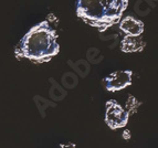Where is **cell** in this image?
<instances>
[{
	"instance_id": "52a82bcc",
	"label": "cell",
	"mask_w": 158,
	"mask_h": 148,
	"mask_svg": "<svg viewBox=\"0 0 158 148\" xmlns=\"http://www.w3.org/2000/svg\"><path fill=\"white\" fill-rule=\"evenodd\" d=\"M74 69L77 70V73L81 75V76H86V74L90 71V65L86 61H83V60H80L75 63V65H72Z\"/></svg>"
},
{
	"instance_id": "8992f818",
	"label": "cell",
	"mask_w": 158,
	"mask_h": 148,
	"mask_svg": "<svg viewBox=\"0 0 158 148\" xmlns=\"http://www.w3.org/2000/svg\"><path fill=\"white\" fill-rule=\"evenodd\" d=\"M145 47V42L140 37H126L122 41V50L124 52H136L142 51Z\"/></svg>"
},
{
	"instance_id": "5b68a950",
	"label": "cell",
	"mask_w": 158,
	"mask_h": 148,
	"mask_svg": "<svg viewBox=\"0 0 158 148\" xmlns=\"http://www.w3.org/2000/svg\"><path fill=\"white\" fill-rule=\"evenodd\" d=\"M119 29L128 37H139L144 31V23L134 17L127 16L121 20Z\"/></svg>"
},
{
	"instance_id": "ba28073f",
	"label": "cell",
	"mask_w": 158,
	"mask_h": 148,
	"mask_svg": "<svg viewBox=\"0 0 158 148\" xmlns=\"http://www.w3.org/2000/svg\"><path fill=\"white\" fill-rule=\"evenodd\" d=\"M62 83H63L64 86L69 87V88H72V87L77 86V77L72 73H66L65 75H63V77H62Z\"/></svg>"
},
{
	"instance_id": "6da1fadb",
	"label": "cell",
	"mask_w": 158,
	"mask_h": 148,
	"mask_svg": "<svg viewBox=\"0 0 158 148\" xmlns=\"http://www.w3.org/2000/svg\"><path fill=\"white\" fill-rule=\"evenodd\" d=\"M59 51L58 33L48 21L32 27L15 49L18 59H28L37 64L50 61Z\"/></svg>"
},
{
	"instance_id": "7a4b0ae2",
	"label": "cell",
	"mask_w": 158,
	"mask_h": 148,
	"mask_svg": "<svg viewBox=\"0 0 158 148\" xmlns=\"http://www.w3.org/2000/svg\"><path fill=\"white\" fill-rule=\"evenodd\" d=\"M128 0H77V14L85 23L104 31L118 23Z\"/></svg>"
},
{
	"instance_id": "277c9868",
	"label": "cell",
	"mask_w": 158,
	"mask_h": 148,
	"mask_svg": "<svg viewBox=\"0 0 158 148\" xmlns=\"http://www.w3.org/2000/svg\"><path fill=\"white\" fill-rule=\"evenodd\" d=\"M132 76L133 72L129 70L113 72L104 79L106 90L110 92H117V91L123 90L132 84Z\"/></svg>"
},
{
	"instance_id": "3957f363",
	"label": "cell",
	"mask_w": 158,
	"mask_h": 148,
	"mask_svg": "<svg viewBox=\"0 0 158 148\" xmlns=\"http://www.w3.org/2000/svg\"><path fill=\"white\" fill-rule=\"evenodd\" d=\"M129 114L116 101L111 100L106 103L105 122L111 130L125 127L128 122Z\"/></svg>"
}]
</instances>
